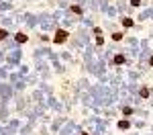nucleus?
I'll list each match as a JSON object with an SVG mask.
<instances>
[{
	"label": "nucleus",
	"instance_id": "1",
	"mask_svg": "<svg viewBox=\"0 0 153 135\" xmlns=\"http://www.w3.org/2000/svg\"><path fill=\"white\" fill-rule=\"evenodd\" d=\"M65 37H67V33H65V31H57V35H55V43H63Z\"/></svg>",
	"mask_w": 153,
	"mask_h": 135
},
{
	"label": "nucleus",
	"instance_id": "2",
	"mask_svg": "<svg viewBox=\"0 0 153 135\" xmlns=\"http://www.w3.org/2000/svg\"><path fill=\"white\" fill-rule=\"evenodd\" d=\"M16 41H19V43H25V41H27V35H16Z\"/></svg>",
	"mask_w": 153,
	"mask_h": 135
},
{
	"label": "nucleus",
	"instance_id": "3",
	"mask_svg": "<svg viewBox=\"0 0 153 135\" xmlns=\"http://www.w3.org/2000/svg\"><path fill=\"white\" fill-rule=\"evenodd\" d=\"M114 61H116V63H122V61H124V57H122V55H116V57H114Z\"/></svg>",
	"mask_w": 153,
	"mask_h": 135
},
{
	"label": "nucleus",
	"instance_id": "4",
	"mask_svg": "<svg viewBox=\"0 0 153 135\" xmlns=\"http://www.w3.org/2000/svg\"><path fill=\"white\" fill-rule=\"evenodd\" d=\"M6 37V31H4V29H0V39H4Z\"/></svg>",
	"mask_w": 153,
	"mask_h": 135
}]
</instances>
